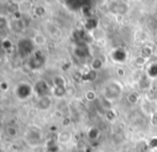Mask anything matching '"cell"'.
I'll return each instance as SVG.
<instances>
[{
    "instance_id": "obj_1",
    "label": "cell",
    "mask_w": 157,
    "mask_h": 152,
    "mask_svg": "<svg viewBox=\"0 0 157 152\" xmlns=\"http://www.w3.org/2000/svg\"><path fill=\"white\" fill-rule=\"evenodd\" d=\"M122 92V86L117 81H112L106 87L105 91H104V96L105 99L109 101H112L114 99H118V96Z\"/></svg>"
},
{
    "instance_id": "obj_2",
    "label": "cell",
    "mask_w": 157,
    "mask_h": 152,
    "mask_svg": "<svg viewBox=\"0 0 157 152\" xmlns=\"http://www.w3.org/2000/svg\"><path fill=\"white\" fill-rule=\"evenodd\" d=\"M128 6L125 2L121 1H112L109 4V11L117 15H125L128 12Z\"/></svg>"
},
{
    "instance_id": "obj_3",
    "label": "cell",
    "mask_w": 157,
    "mask_h": 152,
    "mask_svg": "<svg viewBox=\"0 0 157 152\" xmlns=\"http://www.w3.org/2000/svg\"><path fill=\"white\" fill-rule=\"evenodd\" d=\"M111 58L116 62H124L126 60V53L123 49H114L111 53Z\"/></svg>"
},
{
    "instance_id": "obj_4",
    "label": "cell",
    "mask_w": 157,
    "mask_h": 152,
    "mask_svg": "<svg viewBox=\"0 0 157 152\" xmlns=\"http://www.w3.org/2000/svg\"><path fill=\"white\" fill-rule=\"evenodd\" d=\"M47 31H48V33H49V36L55 39H58L59 37H61L60 28H59L57 25H55V24H48Z\"/></svg>"
},
{
    "instance_id": "obj_5",
    "label": "cell",
    "mask_w": 157,
    "mask_h": 152,
    "mask_svg": "<svg viewBox=\"0 0 157 152\" xmlns=\"http://www.w3.org/2000/svg\"><path fill=\"white\" fill-rule=\"evenodd\" d=\"M50 104H52V101H50V99L47 95L41 96L39 102H37V107L41 111H46V109H48L50 107Z\"/></svg>"
},
{
    "instance_id": "obj_6",
    "label": "cell",
    "mask_w": 157,
    "mask_h": 152,
    "mask_svg": "<svg viewBox=\"0 0 157 152\" xmlns=\"http://www.w3.org/2000/svg\"><path fill=\"white\" fill-rule=\"evenodd\" d=\"M87 136H88V138H89L90 140L94 142V140H96V139H98V138H99V136H101V131H99L97 127H91L87 131Z\"/></svg>"
},
{
    "instance_id": "obj_7",
    "label": "cell",
    "mask_w": 157,
    "mask_h": 152,
    "mask_svg": "<svg viewBox=\"0 0 157 152\" xmlns=\"http://www.w3.org/2000/svg\"><path fill=\"white\" fill-rule=\"evenodd\" d=\"M27 135H28V142H29V144L31 145V146H36L40 142V140H41L40 134L35 131H33V132L30 131Z\"/></svg>"
},
{
    "instance_id": "obj_8",
    "label": "cell",
    "mask_w": 157,
    "mask_h": 152,
    "mask_svg": "<svg viewBox=\"0 0 157 152\" xmlns=\"http://www.w3.org/2000/svg\"><path fill=\"white\" fill-rule=\"evenodd\" d=\"M147 76L150 79L157 78V62L149 64V67L147 68Z\"/></svg>"
},
{
    "instance_id": "obj_9",
    "label": "cell",
    "mask_w": 157,
    "mask_h": 152,
    "mask_svg": "<svg viewBox=\"0 0 157 152\" xmlns=\"http://www.w3.org/2000/svg\"><path fill=\"white\" fill-rule=\"evenodd\" d=\"M46 41H47V40H46L45 36H44L43 33H41V32H37V33H35L34 36H33V38H32L33 44H35V45H37V46L45 45Z\"/></svg>"
},
{
    "instance_id": "obj_10",
    "label": "cell",
    "mask_w": 157,
    "mask_h": 152,
    "mask_svg": "<svg viewBox=\"0 0 157 152\" xmlns=\"http://www.w3.org/2000/svg\"><path fill=\"white\" fill-rule=\"evenodd\" d=\"M71 138H72V134L67 131H63L58 135V142L60 144H67L71 140Z\"/></svg>"
},
{
    "instance_id": "obj_11",
    "label": "cell",
    "mask_w": 157,
    "mask_h": 152,
    "mask_svg": "<svg viewBox=\"0 0 157 152\" xmlns=\"http://www.w3.org/2000/svg\"><path fill=\"white\" fill-rule=\"evenodd\" d=\"M103 61L101 60L99 58H95L92 60L91 62V69L93 70V71H98V70H101V68H103Z\"/></svg>"
},
{
    "instance_id": "obj_12",
    "label": "cell",
    "mask_w": 157,
    "mask_h": 152,
    "mask_svg": "<svg viewBox=\"0 0 157 152\" xmlns=\"http://www.w3.org/2000/svg\"><path fill=\"white\" fill-rule=\"evenodd\" d=\"M6 133L10 138H16L18 135V131H17L16 127H8L6 129Z\"/></svg>"
},
{
    "instance_id": "obj_13",
    "label": "cell",
    "mask_w": 157,
    "mask_h": 152,
    "mask_svg": "<svg viewBox=\"0 0 157 152\" xmlns=\"http://www.w3.org/2000/svg\"><path fill=\"white\" fill-rule=\"evenodd\" d=\"M31 9V4H29V2L24 0V1L19 2L18 3V10L19 12L24 13V12H28V11Z\"/></svg>"
},
{
    "instance_id": "obj_14",
    "label": "cell",
    "mask_w": 157,
    "mask_h": 152,
    "mask_svg": "<svg viewBox=\"0 0 157 152\" xmlns=\"http://www.w3.org/2000/svg\"><path fill=\"white\" fill-rule=\"evenodd\" d=\"M152 55H153V48L150 47V46H147V45L143 46L142 49H141V56H143L147 59H149Z\"/></svg>"
},
{
    "instance_id": "obj_15",
    "label": "cell",
    "mask_w": 157,
    "mask_h": 152,
    "mask_svg": "<svg viewBox=\"0 0 157 152\" xmlns=\"http://www.w3.org/2000/svg\"><path fill=\"white\" fill-rule=\"evenodd\" d=\"M127 102L130 103V104H136V103L139 102V95L136 92H132L127 95Z\"/></svg>"
},
{
    "instance_id": "obj_16",
    "label": "cell",
    "mask_w": 157,
    "mask_h": 152,
    "mask_svg": "<svg viewBox=\"0 0 157 152\" xmlns=\"http://www.w3.org/2000/svg\"><path fill=\"white\" fill-rule=\"evenodd\" d=\"M55 87H65V79L62 76H57L54 78Z\"/></svg>"
},
{
    "instance_id": "obj_17",
    "label": "cell",
    "mask_w": 157,
    "mask_h": 152,
    "mask_svg": "<svg viewBox=\"0 0 157 152\" xmlns=\"http://www.w3.org/2000/svg\"><path fill=\"white\" fill-rule=\"evenodd\" d=\"M147 60H149V59H147L145 57H143V56H141V55H140V56H138L136 58L135 63H136V65H138V67H143V65L147 64Z\"/></svg>"
},
{
    "instance_id": "obj_18",
    "label": "cell",
    "mask_w": 157,
    "mask_h": 152,
    "mask_svg": "<svg viewBox=\"0 0 157 152\" xmlns=\"http://www.w3.org/2000/svg\"><path fill=\"white\" fill-rule=\"evenodd\" d=\"M85 98L87 101L92 102V101H94L96 99V93H95V91H93V90H88L85 93Z\"/></svg>"
},
{
    "instance_id": "obj_19",
    "label": "cell",
    "mask_w": 157,
    "mask_h": 152,
    "mask_svg": "<svg viewBox=\"0 0 157 152\" xmlns=\"http://www.w3.org/2000/svg\"><path fill=\"white\" fill-rule=\"evenodd\" d=\"M9 25L8 18L3 15H0V30H3L4 28H6Z\"/></svg>"
},
{
    "instance_id": "obj_20",
    "label": "cell",
    "mask_w": 157,
    "mask_h": 152,
    "mask_svg": "<svg viewBox=\"0 0 157 152\" xmlns=\"http://www.w3.org/2000/svg\"><path fill=\"white\" fill-rule=\"evenodd\" d=\"M106 118H107L109 121L113 120V119L116 118V114H114V111H112V109H109V111H107V114H106Z\"/></svg>"
},
{
    "instance_id": "obj_21",
    "label": "cell",
    "mask_w": 157,
    "mask_h": 152,
    "mask_svg": "<svg viewBox=\"0 0 157 152\" xmlns=\"http://www.w3.org/2000/svg\"><path fill=\"white\" fill-rule=\"evenodd\" d=\"M149 146L151 148H156L157 149V138H152L149 142Z\"/></svg>"
},
{
    "instance_id": "obj_22",
    "label": "cell",
    "mask_w": 157,
    "mask_h": 152,
    "mask_svg": "<svg viewBox=\"0 0 157 152\" xmlns=\"http://www.w3.org/2000/svg\"><path fill=\"white\" fill-rule=\"evenodd\" d=\"M117 74H118L119 76H124L125 75L124 69H122V68H118V69H117Z\"/></svg>"
},
{
    "instance_id": "obj_23",
    "label": "cell",
    "mask_w": 157,
    "mask_h": 152,
    "mask_svg": "<svg viewBox=\"0 0 157 152\" xmlns=\"http://www.w3.org/2000/svg\"><path fill=\"white\" fill-rule=\"evenodd\" d=\"M13 1H15V2H16V3H17V4H18V3H19V2L24 1V0H13Z\"/></svg>"
},
{
    "instance_id": "obj_24",
    "label": "cell",
    "mask_w": 157,
    "mask_h": 152,
    "mask_svg": "<svg viewBox=\"0 0 157 152\" xmlns=\"http://www.w3.org/2000/svg\"><path fill=\"white\" fill-rule=\"evenodd\" d=\"M0 152H4V150H3V149H1V148H0Z\"/></svg>"
}]
</instances>
